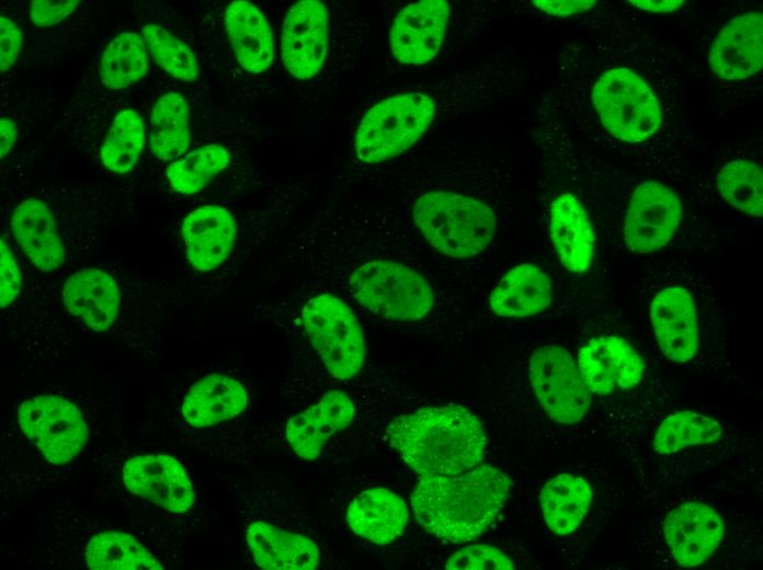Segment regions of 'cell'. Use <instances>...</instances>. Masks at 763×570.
<instances>
[{
	"label": "cell",
	"mask_w": 763,
	"mask_h": 570,
	"mask_svg": "<svg viewBox=\"0 0 763 570\" xmlns=\"http://www.w3.org/2000/svg\"><path fill=\"white\" fill-rule=\"evenodd\" d=\"M528 376L540 407L555 422L574 424L589 412L591 392L565 347L547 344L536 349L529 358Z\"/></svg>",
	"instance_id": "obj_8"
},
{
	"label": "cell",
	"mask_w": 763,
	"mask_h": 570,
	"mask_svg": "<svg viewBox=\"0 0 763 570\" xmlns=\"http://www.w3.org/2000/svg\"><path fill=\"white\" fill-rule=\"evenodd\" d=\"M0 70L7 72L16 62L22 47V33L9 18H0Z\"/></svg>",
	"instance_id": "obj_40"
},
{
	"label": "cell",
	"mask_w": 763,
	"mask_h": 570,
	"mask_svg": "<svg viewBox=\"0 0 763 570\" xmlns=\"http://www.w3.org/2000/svg\"><path fill=\"white\" fill-rule=\"evenodd\" d=\"M549 235L566 270L577 274L589 270L594 256V231L587 209L572 193H562L553 201Z\"/></svg>",
	"instance_id": "obj_20"
},
{
	"label": "cell",
	"mask_w": 763,
	"mask_h": 570,
	"mask_svg": "<svg viewBox=\"0 0 763 570\" xmlns=\"http://www.w3.org/2000/svg\"><path fill=\"white\" fill-rule=\"evenodd\" d=\"M86 566L94 570H161V563L132 535L101 532L88 543Z\"/></svg>",
	"instance_id": "obj_30"
},
{
	"label": "cell",
	"mask_w": 763,
	"mask_h": 570,
	"mask_svg": "<svg viewBox=\"0 0 763 570\" xmlns=\"http://www.w3.org/2000/svg\"><path fill=\"white\" fill-rule=\"evenodd\" d=\"M254 562L266 570H309L319 563V550L308 537L255 521L246 531Z\"/></svg>",
	"instance_id": "obj_25"
},
{
	"label": "cell",
	"mask_w": 763,
	"mask_h": 570,
	"mask_svg": "<svg viewBox=\"0 0 763 570\" xmlns=\"http://www.w3.org/2000/svg\"><path fill=\"white\" fill-rule=\"evenodd\" d=\"M683 216L679 195L658 181L634 190L624 221V242L635 253L662 249L673 238Z\"/></svg>",
	"instance_id": "obj_10"
},
{
	"label": "cell",
	"mask_w": 763,
	"mask_h": 570,
	"mask_svg": "<svg viewBox=\"0 0 763 570\" xmlns=\"http://www.w3.org/2000/svg\"><path fill=\"white\" fill-rule=\"evenodd\" d=\"M408 518L406 502L383 487L358 493L346 511L351 531L376 545H387L400 537Z\"/></svg>",
	"instance_id": "obj_23"
},
{
	"label": "cell",
	"mask_w": 763,
	"mask_h": 570,
	"mask_svg": "<svg viewBox=\"0 0 763 570\" xmlns=\"http://www.w3.org/2000/svg\"><path fill=\"white\" fill-rule=\"evenodd\" d=\"M592 102L604 127L623 141L647 140L661 126L656 94L628 68L603 72L593 87Z\"/></svg>",
	"instance_id": "obj_7"
},
{
	"label": "cell",
	"mask_w": 763,
	"mask_h": 570,
	"mask_svg": "<svg viewBox=\"0 0 763 570\" xmlns=\"http://www.w3.org/2000/svg\"><path fill=\"white\" fill-rule=\"evenodd\" d=\"M717 190L733 208L752 217L763 216V172L749 160H732L717 174Z\"/></svg>",
	"instance_id": "obj_35"
},
{
	"label": "cell",
	"mask_w": 763,
	"mask_h": 570,
	"mask_svg": "<svg viewBox=\"0 0 763 570\" xmlns=\"http://www.w3.org/2000/svg\"><path fill=\"white\" fill-rule=\"evenodd\" d=\"M446 569H514L513 561L501 550L489 545H470L455 551L445 563Z\"/></svg>",
	"instance_id": "obj_37"
},
{
	"label": "cell",
	"mask_w": 763,
	"mask_h": 570,
	"mask_svg": "<svg viewBox=\"0 0 763 570\" xmlns=\"http://www.w3.org/2000/svg\"><path fill=\"white\" fill-rule=\"evenodd\" d=\"M592 501V489L581 477L560 474L542 488L539 502L544 521L556 535L573 533L585 517Z\"/></svg>",
	"instance_id": "obj_28"
},
{
	"label": "cell",
	"mask_w": 763,
	"mask_h": 570,
	"mask_svg": "<svg viewBox=\"0 0 763 570\" xmlns=\"http://www.w3.org/2000/svg\"><path fill=\"white\" fill-rule=\"evenodd\" d=\"M329 42L328 11L317 0H301L287 11L282 29V59L295 78L307 80L322 68Z\"/></svg>",
	"instance_id": "obj_11"
},
{
	"label": "cell",
	"mask_w": 763,
	"mask_h": 570,
	"mask_svg": "<svg viewBox=\"0 0 763 570\" xmlns=\"http://www.w3.org/2000/svg\"><path fill=\"white\" fill-rule=\"evenodd\" d=\"M535 7L555 16H569L594 7V0H534Z\"/></svg>",
	"instance_id": "obj_41"
},
{
	"label": "cell",
	"mask_w": 763,
	"mask_h": 570,
	"mask_svg": "<svg viewBox=\"0 0 763 570\" xmlns=\"http://www.w3.org/2000/svg\"><path fill=\"white\" fill-rule=\"evenodd\" d=\"M354 414L355 404L351 397L341 390H330L287 421L286 441L298 457L314 460L329 438L351 423Z\"/></svg>",
	"instance_id": "obj_18"
},
{
	"label": "cell",
	"mask_w": 763,
	"mask_h": 570,
	"mask_svg": "<svg viewBox=\"0 0 763 570\" xmlns=\"http://www.w3.org/2000/svg\"><path fill=\"white\" fill-rule=\"evenodd\" d=\"M181 232L187 261L195 270L205 272L219 266L228 258L237 228L228 209L205 205L183 219Z\"/></svg>",
	"instance_id": "obj_19"
},
{
	"label": "cell",
	"mask_w": 763,
	"mask_h": 570,
	"mask_svg": "<svg viewBox=\"0 0 763 570\" xmlns=\"http://www.w3.org/2000/svg\"><path fill=\"white\" fill-rule=\"evenodd\" d=\"M62 300L68 311L95 331L107 330L119 308V289L106 272L88 267L73 273L64 284Z\"/></svg>",
	"instance_id": "obj_22"
},
{
	"label": "cell",
	"mask_w": 763,
	"mask_h": 570,
	"mask_svg": "<svg viewBox=\"0 0 763 570\" xmlns=\"http://www.w3.org/2000/svg\"><path fill=\"white\" fill-rule=\"evenodd\" d=\"M145 144V125L140 114L124 109L114 117L100 150L103 166L118 174L129 171L138 161Z\"/></svg>",
	"instance_id": "obj_32"
},
{
	"label": "cell",
	"mask_w": 763,
	"mask_h": 570,
	"mask_svg": "<svg viewBox=\"0 0 763 570\" xmlns=\"http://www.w3.org/2000/svg\"><path fill=\"white\" fill-rule=\"evenodd\" d=\"M147 47L141 35L123 32L104 48L99 76L104 87L121 90L139 81L148 71Z\"/></svg>",
	"instance_id": "obj_31"
},
{
	"label": "cell",
	"mask_w": 763,
	"mask_h": 570,
	"mask_svg": "<svg viewBox=\"0 0 763 570\" xmlns=\"http://www.w3.org/2000/svg\"><path fill=\"white\" fill-rule=\"evenodd\" d=\"M724 522L709 505L687 502L673 509L663 523L664 542L681 566L703 565L724 537Z\"/></svg>",
	"instance_id": "obj_15"
},
{
	"label": "cell",
	"mask_w": 763,
	"mask_h": 570,
	"mask_svg": "<svg viewBox=\"0 0 763 570\" xmlns=\"http://www.w3.org/2000/svg\"><path fill=\"white\" fill-rule=\"evenodd\" d=\"M10 227L35 267L52 272L61 266L65 249L53 213L44 201L30 197L21 202L12 213Z\"/></svg>",
	"instance_id": "obj_21"
},
{
	"label": "cell",
	"mask_w": 763,
	"mask_h": 570,
	"mask_svg": "<svg viewBox=\"0 0 763 570\" xmlns=\"http://www.w3.org/2000/svg\"><path fill=\"white\" fill-rule=\"evenodd\" d=\"M126 488L173 513L186 512L195 493L184 467L167 454L132 457L123 468Z\"/></svg>",
	"instance_id": "obj_14"
},
{
	"label": "cell",
	"mask_w": 763,
	"mask_h": 570,
	"mask_svg": "<svg viewBox=\"0 0 763 570\" xmlns=\"http://www.w3.org/2000/svg\"><path fill=\"white\" fill-rule=\"evenodd\" d=\"M390 445L420 476H453L479 465L486 452L482 423L462 406L426 407L400 415L387 429Z\"/></svg>",
	"instance_id": "obj_2"
},
{
	"label": "cell",
	"mask_w": 763,
	"mask_h": 570,
	"mask_svg": "<svg viewBox=\"0 0 763 570\" xmlns=\"http://www.w3.org/2000/svg\"><path fill=\"white\" fill-rule=\"evenodd\" d=\"M650 321L657 343L674 363L691 361L698 347V323L694 299L680 286L660 290L650 304Z\"/></svg>",
	"instance_id": "obj_16"
},
{
	"label": "cell",
	"mask_w": 763,
	"mask_h": 570,
	"mask_svg": "<svg viewBox=\"0 0 763 570\" xmlns=\"http://www.w3.org/2000/svg\"><path fill=\"white\" fill-rule=\"evenodd\" d=\"M229 151L217 144H210L186 153L167 168L170 186L183 195L200 192L208 182L224 171L230 163Z\"/></svg>",
	"instance_id": "obj_33"
},
{
	"label": "cell",
	"mask_w": 763,
	"mask_h": 570,
	"mask_svg": "<svg viewBox=\"0 0 763 570\" xmlns=\"http://www.w3.org/2000/svg\"><path fill=\"white\" fill-rule=\"evenodd\" d=\"M448 18L445 0H420L402 8L389 33L394 57L412 66L432 60L442 46Z\"/></svg>",
	"instance_id": "obj_13"
},
{
	"label": "cell",
	"mask_w": 763,
	"mask_h": 570,
	"mask_svg": "<svg viewBox=\"0 0 763 570\" xmlns=\"http://www.w3.org/2000/svg\"><path fill=\"white\" fill-rule=\"evenodd\" d=\"M149 146L156 158L171 161L186 152L190 141V112L178 92L162 94L151 107Z\"/></svg>",
	"instance_id": "obj_29"
},
{
	"label": "cell",
	"mask_w": 763,
	"mask_h": 570,
	"mask_svg": "<svg viewBox=\"0 0 763 570\" xmlns=\"http://www.w3.org/2000/svg\"><path fill=\"white\" fill-rule=\"evenodd\" d=\"M141 36L148 53L162 71L184 82L197 79L198 62L189 45L158 24L145 25Z\"/></svg>",
	"instance_id": "obj_36"
},
{
	"label": "cell",
	"mask_w": 763,
	"mask_h": 570,
	"mask_svg": "<svg viewBox=\"0 0 763 570\" xmlns=\"http://www.w3.org/2000/svg\"><path fill=\"white\" fill-rule=\"evenodd\" d=\"M0 136H1V146H0V152H1V159H3L9 151L13 148L16 136H18V129H16V124L13 119L9 117H1L0 119Z\"/></svg>",
	"instance_id": "obj_43"
},
{
	"label": "cell",
	"mask_w": 763,
	"mask_h": 570,
	"mask_svg": "<svg viewBox=\"0 0 763 570\" xmlns=\"http://www.w3.org/2000/svg\"><path fill=\"white\" fill-rule=\"evenodd\" d=\"M511 487L504 471L478 465L453 476H421L410 503L418 523L428 533L447 542L466 543L492 525Z\"/></svg>",
	"instance_id": "obj_1"
},
{
	"label": "cell",
	"mask_w": 763,
	"mask_h": 570,
	"mask_svg": "<svg viewBox=\"0 0 763 570\" xmlns=\"http://www.w3.org/2000/svg\"><path fill=\"white\" fill-rule=\"evenodd\" d=\"M435 114L431 96L401 93L374 104L361 119L354 151L364 163L390 160L415 144L430 127Z\"/></svg>",
	"instance_id": "obj_4"
},
{
	"label": "cell",
	"mask_w": 763,
	"mask_h": 570,
	"mask_svg": "<svg viewBox=\"0 0 763 570\" xmlns=\"http://www.w3.org/2000/svg\"><path fill=\"white\" fill-rule=\"evenodd\" d=\"M490 310L502 318H527L545 310L553 300L549 276L538 266L512 267L489 295Z\"/></svg>",
	"instance_id": "obj_26"
},
{
	"label": "cell",
	"mask_w": 763,
	"mask_h": 570,
	"mask_svg": "<svg viewBox=\"0 0 763 570\" xmlns=\"http://www.w3.org/2000/svg\"><path fill=\"white\" fill-rule=\"evenodd\" d=\"M722 434L718 421L693 411H679L664 418L659 424L653 448L668 455L690 446L716 442Z\"/></svg>",
	"instance_id": "obj_34"
},
{
	"label": "cell",
	"mask_w": 763,
	"mask_h": 570,
	"mask_svg": "<svg viewBox=\"0 0 763 570\" xmlns=\"http://www.w3.org/2000/svg\"><path fill=\"white\" fill-rule=\"evenodd\" d=\"M711 71L725 80H742L763 65V16L748 12L734 16L718 32L708 55Z\"/></svg>",
	"instance_id": "obj_17"
},
{
	"label": "cell",
	"mask_w": 763,
	"mask_h": 570,
	"mask_svg": "<svg viewBox=\"0 0 763 570\" xmlns=\"http://www.w3.org/2000/svg\"><path fill=\"white\" fill-rule=\"evenodd\" d=\"M348 286L364 308L389 320L422 319L434 305L429 282L415 270L396 261L362 263L350 274Z\"/></svg>",
	"instance_id": "obj_5"
},
{
	"label": "cell",
	"mask_w": 763,
	"mask_h": 570,
	"mask_svg": "<svg viewBox=\"0 0 763 570\" xmlns=\"http://www.w3.org/2000/svg\"><path fill=\"white\" fill-rule=\"evenodd\" d=\"M79 0H34L30 18L38 27L54 26L66 20L77 8Z\"/></svg>",
	"instance_id": "obj_39"
},
{
	"label": "cell",
	"mask_w": 763,
	"mask_h": 570,
	"mask_svg": "<svg viewBox=\"0 0 763 570\" xmlns=\"http://www.w3.org/2000/svg\"><path fill=\"white\" fill-rule=\"evenodd\" d=\"M26 437L52 464L69 463L86 446L88 428L80 410L66 399L38 396L24 401L18 413Z\"/></svg>",
	"instance_id": "obj_9"
},
{
	"label": "cell",
	"mask_w": 763,
	"mask_h": 570,
	"mask_svg": "<svg viewBox=\"0 0 763 570\" xmlns=\"http://www.w3.org/2000/svg\"><path fill=\"white\" fill-rule=\"evenodd\" d=\"M628 2L639 9L657 13L672 12L685 3L684 0H630Z\"/></svg>",
	"instance_id": "obj_42"
},
{
	"label": "cell",
	"mask_w": 763,
	"mask_h": 570,
	"mask_svg": "<svg viewBox=\"0 0 763 570\" xmlns=\"http://www.w3.org/2000/svg\"><path fill=\"white\" fill-rule=\"evenodd\" d=\"M412 218L432 248L454 259L471 258L487 249L497 225L488 205L448 191H430L418 197Z\"/></svg>",
	"instance_id": "obj_3"
},
{
	"label": "cell",
	"mask_w": 763,
	"mask_h": 570,
	"mask_svg": "<svg viewBox=\"0 0 763 570\" xmlns=\"http://www.w3.org/2000/svg\"><path fill=\"white\" fill-rule=\"evenodd\" d=\"M248 406V394L237 380L212 374L196 381L182 402V414L195 428L231 419Z\"/></svg>",
	"instance_id": "obj_27"
},
{
	"label": "cell",
	"mask_w": 763,
	"mask_h": 570,
	"mask_svg": "<svg viewBox=\"0 0 763 570\" xmlns=\"http://www.w3.org/2000/svg\"><path fill=\"white\" fill-rule=\"evenodd\" d=\"M226 33L238 64L250 73L270 68L274 39L264 14L249 1H232L225 11Z\"/></svg>",
	"instance_id": "obj_24"
},
{
	"label": "cell",
	"mask_w": 763,
	"mask_h": 570,
	"mask_svg": "<svg viewBox=\"0 0 763 570\" xmlns=\"http://www.w3.org/2000/svg\"><path fill=\"white\" fill-rule=\"evenodd\" d=\"M0 306L8 307L15 300L21 288V274L16 260L7 242H0Z\"/></svg>",
	"instance_id": "obj_38"
},
{
	"label": "cell",
	"mask_w": 763,
	"mask_h": 570,
	"mask_svg": "<svg viewBox=\"0 0 763 570\" xmlns=\"http://www.w3.org/2000/svg\"><path fill=\"white\" fill-rule=\"evenodd\" d=\"M576 363L589 391L599 396L635 388L646 368L636 349L617 335L588 340L580 347Z\"/></svg>",
	"instance_id": "obj_12"
},
{
	"label": "cell",
	"mask_w": 763,
	"mask_h": 570,
	"mask_svg": "<svg viewBox=\"0 0 763 570\" xmlns=\"http://www.w3.org/2000/svg\"><path fill=\"white\" fill-rule=\"evenodd\" d=\"M305 332L327 371L338 379L353 378L365 358L361 324L352 309L339 297L320 293L301 309Z\"/></svg>",
	"instance_id": "obj_6"
}]
</instances>
